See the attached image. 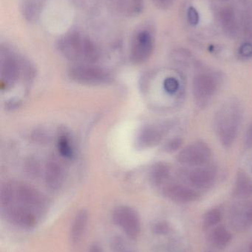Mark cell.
<instances>
[{"label": "cell", "instance_id": "5bb4252c", "mask_svg": "<svg viewBox=\"0 0 252 252\" xmlns=\"http://www.w3.org/2000/svg\"><path fill=\"white\" fill-rule=\"evenodd\" d=\"M163 194L166 198L179 204H189L199 199V192L195 189L180 185L167 184L163 188Z\"/></svg>", "mask_w": 252, "mask_h": 252}, {"label": "cell", "instance_id": "4fadbf2b", "mask_svg": "<svg viewBox=\"0 0 252 252\" xmlns=\"http://www.w3.org/2000/svg\"><path fill=\"white\" fill-rule=\"evenodd\" d=\"M217 171L212 166L194 167L186 174L189 183L195 189H210L215 184Z\"/></svg>", "mask_w": 252, "mask_h": 252}, {"label": "cell", "instance_id": "f1b7e54d", "mask_svg": "<svg viewBox=\"0 0 252 252\" xmlns=\"http://www.w3.org/2000/svg\"><path fill=\"white\" fill-rule=\"evenodd\" d=\"M164 89L170 94H174L179 88V81L174 78H168L164 81Z\"/></svg>", "mask_w": 252, "mask_h": 252}, {"label": "cell", "instance_id": "ac0fdd59", "mask_svg": "<svg viewBox=\"0 0 252 252\" xmlns=\"http://www.w3.org/2000/svg\"><path fill=\"white\" fill-rule=\"evenodd\" d=\"M232 192L236 198H249L252 197V180L245 172L242 170L238 171Z\"/></svg>", "mask_w": 252, "mask_h": 252}, {"label": "cell", "instance_id": "ba28073f", "mask_svg": "<svg viewBox=\"0 0 252 252\" xmlns=\"http://www.w3.org/2000/svg\"><path fill=\"white\" fill-rule=\"evenodd\" d=\"M22 59H19L7 50H1V84L10 88L22 75Z\"/></svg>", "mask_w": 252, "mask_h": 252}, {"label": "cell", "instance_id": "5b68a950", "mask_svg": "<svg viewBox=\"0 0 252 252\" xmlns=\"http://www.w3.org/2000/svg\"><path fill=\"white\" fill-rule=\"evenodd\" d=\"M85 38L77 31H71L58 40V50L68 60L84 63Z\"/></svg>", "mask_w": 252, "mask_h": 252}, {"label": "cell", "instance_id": "6da1fadb", "mask_svg": "<svg viewBox=\"0 0 252 252\" xmlns=\"http://www.w3.org/2000/svg\"><path fill=\"white\" fill-rule=\"evenodd\" d=\"M10 206L26 209L40 218L47 212L48 202L42 193L28 184L7 182L0 191V207L3 210Z\"/></svg>", "mask_w": 252, "mask_h": 252}, {"label": "cell", "instance_id": "d6a6232c", "mask_svg": "<svg viewBox=\"0 0 252 252\" xmlns=\"http://www.w3.org/2000/svg\"><path fill=\"white\" fill-rule=\"evenodd\" d=\"M155 6L161 10H167L170 8L175 0H152Z\"/></svg>", "mask_w": 252, "mask_h": 252}, {"label": "cell", "instance_id": "30bf717a", "mask_svg": "<svg viewBox=\"0 0 252 252\" xmlns=\"http://www.w3.org/2000/svg\"><path fill=\"white\" fill-rule=\"evenodd\" d=\"M1 211L8 223L21 229H34L39 220V217L32 212L18 206H10Z\"/></svg>", "mask_w": 252, "mask_h": 252}, {"label": "cell", "instance_id": "e575fe53", "mask_svg": "<svg viewBox=\"0 0 252 252\" xmlns=\"http://www.w3.org/2000/svg\"><path fill=\"white\" fill-rule=\"evenodd\" d=\"M88 252H104L102 246L98 244H93L91 247H90Z\"/></svg>", "mask_w": 252, "mask_h": 252}, {"label": "cell", "instance_id": "484cf974", "mask_svg": "<svg viewBox=\"0 0 252 252\" xmlns=\"http://www.w3.org/2000/svg\"><path fill=\"white\" fill-rule=\"evenodd\" d=\"M111 248L113 252H135L128 243L120 237L112 238Z\"/></svg>", "mask_w": 252, "mask_h": 252}, {"label": "cell", "instance_id": "cb8c5ba5", "mask_svg": "<svg viewBox=\"0 0 252 252\" xmlns=\"http://www.w3.org/2000/svg\"><path fill=\"white\" fill-rule=\"evenodd\" d=\"M58 150L64 158H72L74 157V149L69 136L67 134L61 135L58 139Z\"/></svg>", "mask_w": 252, "mask_h": 252}, {"label": "cell", "instance_id": "3957f363", "mask_svg": "<svg viewBox=\"0 0 252 252\" xmlns=\"http://www.w3.org/2000/svg\"><path fill=\"white\" fill-rule=\"evenodd\" d=\"M70 78L78 83L89 86L108 84L112 81L110 73L106 69L89 63H78L69 70Z\"/></svg>", "mask_w": 252, "mask_h": 252}, {"label": "cell", "instance_id": "1f68e13d", "mask_svg": "<svg viewBox=\"0 0 252 252\" xmlns=\"http://www.w3.org/2000/svg\"><path fill=\"white\" fill-rule=\"evenodd\" d=\"M239 54L244 59H250L252 57V43L246 42L239 48Z\"/></svg>", "mask_w": 252, "mask_h": 252}, {"label": "cell", "instance_id": "d4e9b609", "mask_svg": "<svg viewBox=\"0 0 252 252\" xmlns=\"http://www.w3.org/2000/svg\"><path fill=\"white\" fill-rule=\"evenodd\" d=\"M40 4L37 1H27L23 5L22 13L27 21L29 22H34L37 20L39 16Z\"/></svg>", "mask_w": 252, "mask_h": 252}, {"label": "cell", "instance_id": "44dd1931", "mask_svg": "<svg viewBox=\"0 0 252 252\" xmlns=\"http://www.w3.org/2000/svg\"><path fill=\"white\" fill-rule=\"evenodd\" d=\"M240 19L244 35L252 37V0H241Z\"/></svg>", "mask_w": 252, "mask_h": 252}, {"label": "cell", "instance_id": "603a6c76", "mask_svg": "<svg viewBox=\"0 0 252 252\" xmlns=\"http://www.w3.org/2000/svg\"><path fill=\"white\" fill-rule=\"evenodd\" d=\"M223 219L221 210L218 208H213L204 214L202 219V227L204 230L216 227Z\"/></svg>", "mask_w": 252, "mask_h": 252}, {"label": "cell", "instance_id": "e0dca14e", "mask_svg": "<svg viewBox=\"0 0 252 252\" xmlns=\"http://www.w3.org/2000/svg\"><path fill=\"white\" fill-rule=\"evenodd\" d=\"M89 221L87 210H81L75 215L71 228V240L73 244H78L85 233Z\"/></svg>", "mask_w": 252, "mask_h": 252}, {"label": "cell", "instance_id": "7402d4cb", "mask_svg": "<svg viewBox=\"0 0 252 252\" xmlns=\"http://www.w3.org/2000/svg\"><path fill=\"white\" fill-rule=\"evenodd\" d=\"M117 7L124 16L136 17L143 12L144 0H117Z\"/></svg>", "mask_w": 252, "mask_h": 252}, {"label": "cell", "instance_id": "4316f807", "mask_svg": "<svg viewBox=\"0 0 252 252\" xmlns=\"http://www.w3.org/2000/svg\"><path fill=\"white\" fill-rule=\"evenodd\" d=\"M152 230H153L154 233L156 234V235H166L171 232L172 227L168 222L161 220V221H158L154 224Z\"/></svg>", "mask_w": 252, "mask_h": 252}, {"label": "cell", "instance_id": "8d00e7d4", "mask_svg": "<svg viewBox=\"0 0 252 252\" xmlns=\"http://www.w3.org/2000/svg\"><path fill=\"white\" fill-rule=\"evenodd\" d=\"M222 1H229V0H222Z\"/></svg>", "mask_w": 252, "mask_h": 252}, {"label": "cell", "instance_id": "d590c367", "mask_svg": "<svg viewBox=\"0 0 252 252\" xmlns=\"http://www.w3.org/2000/svg\"><path fill=\"white\" fill-rule=\"evenodd\" d=\"M249 252H252V243L250 244V249H249Z\"/></svg>", "mask_w": 252, "mask_h": 252}, {"label": "cell", "instance_id": "ffe728a7", "mask_svg": "<svg viewBox=\"0 0 252 252\" xmlns=\"http://www.w3.org/2000/svg\"><path fill=\"white\" fill-rule=\"evenodd\" d=\"M170 175V167L165 162H158L152 166L149 173V181L155 186L165 185Z\"/></svg>", "mask_w": 252, "mask_h": 252}, {"label": "cell", "instance_id": "2e32d148", "mask_svg": "<svg viewBox=\"0 0 252 252\" xmlns=\"http://www.w3.org/2000/svg\"><path fill=\"white\" fill-rule=\"evenodd\" d=\"M233 224L238 229L252 226V201H247L235 207L232 212Z\"/></svg>", "mask_w": 252, "mask_h": 252}, {"label": "cell", "instance_id": "d6986e66", "mask_svg": "<svg viewBox=\"0 0 252 252\" xmlns=\"http://www.w3.org/2000/svg\"><path fill=\"white\" fill-rule=\"evenodd\" d=\"M232 234L225 226H216L210 232V241L213 247L217 249H224L230 244Z\"/></svg>", "mask_w": 252, "mask_h": 252}, {"label": "cell", "instance_id": "277c9868", "mask_svg": "<svg viewBox=\"0 0 252 252\" xmlns=\"http://www.w3.org/2000/svg\"><path fill=\"white\" fill-rule=\"evenodd\" d=\"M112 220L130 239L136 240L142 231L140 216L136 210L129 206H120L112 213Z\"/></svg>", "mask_w": 252, "mask_h": 252}, {"label": "cell", "instance_id": "9a60e30c", "mask_svg": "<svg viewBox=\"0 0 252 252\" xmlns=\"http://www.w3.org/2000/svg\"><path fill=\"white\" fill-rule=\"evenodd\" d=\"M220 24L223 32L229 38L238 36L240 30V22L236 12L233 7L229 6L220 12Z\"/></svg>", "mask_w": 252, "mask_h": 252}, {"label": "cell", "instance_id": "8fae6325", "mask_svg": "<svg viewBox=\"0 0 252 252\" xmlns=\"http://www.w3.org/2000/svg\"><path fill=\"white\" fill-rule=\"evenodd\" d=\"M168 126L165 124L144 126L136 137V147L139 149H146L156 146L168 131Z\"/></svg>", "mask_w": 252, "mask_h": 252}, {"label": "cell", "instance_id": "52a82bcc", "mask_svg": "<svg viewBox=\"0 0 252 252\" xmlns=\"http://www.w3.org/2000/svg\"><path fill=\"white\" fill-rule=\"evenodd\" d=\"M212 157V150L204 142H195L183 148L177 157L181 165L189 167H198L206 165Z\"/></svg>", "mask_w": 252, "mask_h": 252}, {"label": "cell", "instance_id": "9c48e42d", "mask_svg": "<svg viewBox=\"0 0 252 252\" xmlns=\"http://www.w3.org/2000/svg\"><path fill=\"white\" fill-rule=\"evenodd\" d=\"M217 87V80L210 74H200L194 78L192 92L198 106L204 107L208 104Z\"/></svg>", "mask_w": 252, "mask_h": 252}, {"label": "cell", "instance_id": "4dcf8cb0", "mask_svg": "<svg viewBox=\"0 0 252 252\" xmlns=\"http://www.w3.org/2000/svg\"><path fill=\"white\" fill-rule=\"evenodd\" d=\"M187 19L189 24L192 26H195L198 25L200 22L199 13L195 7H189L187 10Z\"/></svg>", "mask_w": 252, "mask_h": 252}, {"label": "cell", "instance_id": "f546056e", "mask_svg": "<svg viewBox=\"0 0 252 252\" xmlns=\"http://www.w3.org/2000/svg\"><path fill=\"white\" fill-rule=\"evenodd\" d=\"M25 168H26L27 173L30 176H36V175L39 173V165L38 161L36 159L30 158L26 163Z\"/></svg>", "mask_w": 252, "mask_h": 252}, {"label": "cell", "instance_id": "7a4b0ae2", "mask_svg": "<svg viewBox=\"0 0 252 252\" xmlns=\"http://www.w3.org/2000/svg\"><path fill=\"white\" fill-rule=\"evenodd\" d=\"M242 118V106L236 99L226 100L216 112L213 121L215 131L226 148H230L235 142Z\"/></svg>", "mask_w": 252, "mask_h": 252}, {"label": "cell", "instance_id": "836d02e7", "mask_svg": "<svg viewBox=\"0 0 252 252\" xmlns=\"http://www.w3.org/2000/svg\"><path fill=\"white\" fill-rule=\"evenodd\" d=\"M244 147L247 149H251L252 148V122L249 126L247 128V133L244 138Z\"/></svg>", "mask_w": 252, "mask_h": 252}, {"label": "cell", "instance_id": "8992f818", "mask_svg": "<svg viewBox=\"0 0 252 252\" xmlns=\"http://www.w3.org/2000/svg\"><path fill=\"white\" fill-rule=\"evenodd\" d=\"M154 39L152 33L146 28L136 31L130 46V59L133 63L140 64L146 62L152 56Z\"/></svg>", "mask_w": 252, "mask_h": 252}, {"label": "cell", "instance_id": "83f0119b", "mask_svg": "<svg viewBox=\"0 0 252 252\" xmlns=\"http://www.w3.org/2000/svg\"><path fill=\"white\" fill-rule=\"evenodd\" d=\"M182 144H183V140L180 138H174V139L168 141L164 145L163 149L166 152L173 153L175 151H177L182 146Z\"/></svg>", "mask_w": 252, "mask_h": 252}, {"label": "cell", "instance_id": "7c38bea8", "mask_svg": "<svg viewBox=\"0 0 252 252\" xmlns=\"http://www.w3.org/2000/svg\"><path fill=\"white\" fill-rule=\"evenodd\" d=\"M44 179L47 188L53 191L59 190L65 182V167L54 155L49 157L46 163Z\"/></svg>", "mask_w": 252, "mask_h": 252}]
</instances>
